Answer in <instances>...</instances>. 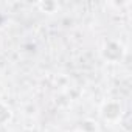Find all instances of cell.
Instances as JSON below:
<instances>
[{"label":"cell","instance_id":"cell-5","mask_svg":"<svg viewBox=\"0 0 132 132\" xmlns=\"http://www.w3.org/2000/svg\"><path fill=\"white\" fill-rule=\"evenodd\" d=\"M75 132H81V130H75Z\"/></svg>","mask_w":132,"mask_h":132},{"label":"cell","instance_id":"cell-3","mask_svg":"<svg viewBox=\"0 0 132 132\" xmlns=\"http://www.w3.org/2000/svg\"><path fill=\"white\" fill-rule=\"evenodd\" d=\"M13 118V110L8 104H5L3 101H0V126H5L6 123H10Z\"/></svg>","mask_w":132,"mask_h":132},{"label":"cell","instance_id":"cell-1","mask_svg":"<svg viewBox=\"0 0 132 132\" xmlns=\"http://www.w3.org/2000/svg\"><path fill=\"white\" fill-rule=\"evenodd\" d=\"M124 53H126V50H124L123 44H120L115 39L106 40L103 44V47H101V57L106 62H109V64H118V62H121L123 57H124Z\"/></svg>","mask_w":132,"mask_h":132},{"label":"cell","instance_id":"cell-4","mask_svg":"<svg viewBox=\"0 0 132 132\" xmlns=\"http://www.w3.org/2000/svg\"><path fill=\"white\" fill-rule=\"evenodd\" d=\"M36 6H37L42 13H47V14H53V13H56V11L59 10V5H57L56 2H39Z\"/></svg>","mask_w":132,"mask_h":132},{"label":"cell","instance_id":"cell-2","mask_svg":"<svg viewBox=\"0 0 132 132\" xmlns=\"http://www.w3.org/2000/svg\"><path fill=\"white\" fill-rule=\"evenodd\" d=\"M100 115L106 123H117L123 115V107L115 100H107L101 104Z\"/></svg>","mask_w":132,"mask_h":132}]
</instances>
